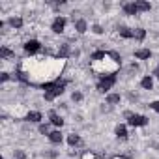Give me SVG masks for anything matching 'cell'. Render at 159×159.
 <instances>
[{"label": "cell", "mask_w": 159, "mask_h": 159, "mask_svg": "<svg viewBox=\"0 0 159 159\" xmlns=\"http://www.w3.org/2000/svg\"><path fill=\"white\" fill-rule=\"evenodd\" d=\"M66 67L64 58H51V56H39V58H30L23 60L17 67V79L32 86H41L45 88L51 83L60 81V73Z\"/></svg>", "instance_id": "cell-1"}, {"label": "cell", "mask_w": 159, "mask_h": 159, "mask_svg": "<svg viewBox=\"0 0 159 159\" xmlns=\"http://www.w3.org/2000/svg\"><path fill=\"white\" fill-rule=\"evenodd\" d=\"M122 66V58L114 51H96L90 56V69L101 77L114 75Z\"/></svg>", "instance_id": "cell-2"}, {"label": "cell", "mask_w": 159, "mask_h": 159, "mask_svg": "<svg viewBox=\"0 0 159 159\" xmlns=\"http://www.w3.org/2000/svg\"><path fill=\"white\" fill-rule=\"evenodd\" d=\"M64 88H66V83H64V81H56V83L47 84V86L43 88V90H45V99H47V101L56 99V98L64 92Z\"/></svg>", "instance_id": "cell-3"}, {"label": "cell", "mask_w": 159, "mask_h": 159, "mask_svg": "<svg viewBox=\"0 0 159 159\" xmlns=\"http://www.w3.org/2000/svg\"><path fill=\"white\" fill-rule=\"evenodd\" d=\"M125 118H127V124L129 125H133V127H142V125H146L148 124V118L146 116H142V114H133V112H125Z\"/></svg>", "instance_id": "cell-4"}, {"label": "cell", "mask_w": 159, "mask_h": 159, "mask_svg": "<svg viewBox=\"0 0 159 159\" xmlns=\"http://www.w3.org/2000/svg\"><path fill=\"white\" fill-rule=\"evenodd\" d=\"M114 83H116V75L101 77V81H99V84H98V90H99V92H107V90H111V88L114 86Z\"/></svg>", "instance_id": "cell-5"}, {"label": "cell", "mask_w": 159, "mask_h": 159, "mask_svg": "<svg viewBox=\"0 0 159 159\" xmlns=\"http://www.w3.org/2000/svg\"><path fill=\"white\" fill-rule=\"evenodd\" d=\"M25 51H26V54L34 56V54H38V52L41 51V43H39L38 39H30V41L25 43Z\"/></svg>", "instance_id": "cell-6"}, {"label": "cell", "mask_w": 159, "mask_h": 159, "mask_svg": "<svg viewBox=\"0 0 159 159\" xmlns=\"http://www.w3.org/2000/svg\"><path fill=\"white\" fill-rule=\"evenodd\" d=\"M66 17H56L54 19V23H52V32L54 34H62L64 32V28H66Z\"/></svg>", "instance_id": "cell-7"}, {"label": "cell", "mask_w": 159, "mask_h": 159, "mask_svg": "<svg viewBox=\"0 0 159 159\" xmlns=\"http://www.w3.org/2000/svg\"><path fill=\"white\" fill-rule=\"evenodd\" d=\"M69 54H71V47H69L67 43H64V45H60V47H58V52H56V56H58V58H64V60H66Z\"/></svg>", "instance_id": "cell-8"}, {"label": "cell", "mask_w": 159, "mask_h": 159, "mask_svg": "<svg viewBox=\"0 0 159 159\" xmlns=\"http://www.w3.org/2000/svg\"><path fill=\"white\" fill-rule=\"evenodd\" d=\"M150 56H152L150 49H139V51H135V58H139V60H148Z\"/></svg>", "instance_id": "cell-9"}, {"label": "cell", "mask_w": 159, "mask_h": 159, "mask_svg": "<svg viewBox=\"0 0 159 159\" xmlns=\"http://www.w3.org/2000/svg\"><path fill=\"white\" fill-rule=\"evenodd\" d=\"M86 28H88V25H86V21H84V19H79V21L75 23V30H77L79 34H84V32H86Z\"/></svg>", "instance_id": "cell-10"}, {"label": "cell", "mask_w": 159, "mask_h": 159, "mask_svg": "<svg viewBox=\"0 0 159 159\" xmlns=\"http://www.w3.org/2000/svg\"><path fill=\"white\" fill-rule=\"evenodd\" d=\"M49 140H51L52 144H60V142H62V133H60V131H51V133H49Z\"/></svg>", "instance_id": "cell-11"}, {"label": "cell", "mask_w": 159, "mask_h": 159, "mask_svg": "<svg viewBox=\"0 0 159 159\" xmlns=\"http://www.w3.org/2000/svg\"><path fill=\"white\" fill-rule=\"evenodd\" d=\"M124 11H125L127 15H137V13H139V10H137L135 2H131V4H124Z\"/></svg>", "instance_id": "cell-12"}, {"label": "cell", "mask_w": 159, "mask_h": 159, "mask_svg": "<svg viewBox=\"0 0 159 159\" xmlns=\"http://www.w3.org/2000/svg\"><path fill=\"white\" fill-rule=\"evenodd\" d=\"M49 118H51V124H52V125H58V127H62L64 120H62V118H60V116H58V114H56L54 111H52V112L49 114Z\"/></svg>", "instance_id": "cell-13"}, {"label": "cell", "mask_w": 159, "mask_h": 159, "mask_svg": "<svg viewBox=\"0 0 159 159\" xmlns=\"http://www.w3.org/2000/svg\"><path fill=\"white\" fill-rule=\"evenodd\" d=\"M26 120H28V122H41V112L32 111V112H28V114H26Z\"/></svg>", "instance_id": "cell-14"}, {"label": "cell", "mask_w": 159, "mask_h": 159, "mask_svg": "<svg viewBox=\"0 0 159 159\" xmlns=\"http://www.w3.org/2000/svg\"><path fill=\"white\" fill-rule=\"evenodd\" d=\"M135 6L139 11H150V2H144V0H137Z\"/></svg>", "instance_id": "cell-15"}, {"label": "cell", "mask_w": 159, "mask_h": 159, "mask_svg": "<svg viewBox=\"0 0 159 159\" xmlns=\"http://www.w3.org/2000/svg\"><path fill=\"white\" fill-rule=\"evenodd\" d=\"M120 36L125 38V39H131V38H135V32L129 30V28H125V26H122V28H120Z\"/></svg>", "instance_id": "cell-16"}, {"label": "cell", "mask_w": 159, "mask_h": 159, "mask_svg": "<svg viewBox=\"0 0 159 159\" xmlns=\"http://www.w3.org/2000/svg\"><path fill=\"white\" fill-rule=\"evenodd\" d=\"M140 84H142V88H144V90H152V86H153L152 77H144L142 81H140Z\"/></svg>", "instance_id": "cell-17"}, {"label": "cell", "mask_w": 159, "mask_h": 159, "mask_svg": "<svg viewBox=\"0 0 159 159\" xmlns=\"http://www.w3.org/2000/svg\"><path fill=\"white\" fill-rule=\"evenodd\" d=\"M0 56H2V58H15V52L10 51L8 47H2V49H0Z\"/></svg>", "instance_id": "cell-18"}, {"label": "cell", "mask_w": 159, "mask_h": 159, "mask_svg": "<svg viewBox=\"0 0 159 159\" xmlns=\"http://www.w3.org/2000/svg\"><path fill=\"white\" fill-rule=\"evenodd\" d=\"M67 142H69V146H79V144H81V137L73 133V135L67 137Z\"/></svg>", "instance_id": "cell-19"}, {"label": "cell", "mask_w": 159, "mask_h": 159, "mask_svg": "<svg viewBox=\"0 0 159 159\" xmlns=\"http://www.w3.org/2000/svg\"><path fill=\"white\" fill-rule=\"evenodd\" d=\"M107 103H109V105L120 103V94H109V96H107Z\"/></svg>", "instance_id": "cell-20"}, {"label": "cell", "mask_w": 159, "mask_h": 159, "mask_svg": "<svg viewBox=\"0 0 159 159\" xmlns=\"http://www.w3.org/2000/svg\"><path fill=\"white\" fill-rule=\"evenodd\" d=\"M116 137H118V139H127V129H125V125H118V127H116Z\"/></svg>", "instance_id": "cell-21"}, {"label": "cell", "mask_w": 159, "mask_h": 159, "mask_svg": "<svg viewBox=\"0 0 159 159\" xmlns=\"http://www.w3.org/2000/svg\"><path fill=\"white\" fill-rule=\"evenodd\" d=\"M10 25H11L13 28H21V26H23V19H21V17H11V19H10Z\"/></svg>", "instance_id": "cell-22"}, {"label": "cell", "mask_w": 159, "mask_h": 159, "mask_svg": "<svg viewBox=\"0 0 159 159\" xmlns=\"http://www.w3.org/2000/svg\"><path fill=\"white\" fill-rule=\"evenodd\" d=\"M135 32V39H139V41H142L144 38H146V30L144 28H137V30H133Z\"/></svg>", "instance_id": "cell-23"}, {"label": "cell", "mask_w": 159, "mask_h": 159, "mask_svg": "<svg viewBox=\"0 0 159 159\" xmlns=\"http://www.w3.org/2000/svg\"><path fill=\"white\" fill-rule=\"evenodd\" d=\"M81 159H98V155H96V153H94V152H84V153H83V157H81Z\"/></svg>", "instance_id": "cell-24"}, {"label": "cell", "mask_w": 159, "mask_h": 159, "mask_svg": "<svg viewBox=\"0 0 159 159\" xmlns=\"http://www.w3.org/2000/svg\"><path fill=\"white\" fill-rule=\"evenodd\" d=\"M39 133H41V135H49V125H47V124H41V125H39Z\"/></svg>", "instance_id": "cell-25"}, {"label": "cell", "mask_w": 159, "mask_h": 159, "mask_svg": "<svg viewBox=\"0 0 159 159\" xmlns=\"http://www.w3.org/2000/svg\"><path fill=\"white\" fill-rule=\"evenodd\" d=\"M71 99H73V101H83V94H81V92H73Z\"/></svg>", "instance_id": "cell-26"}, {"label": "cell", "mask_w": 159, "mask_h": 159, "mask_svg": "<svg viewBox=\"0 0 159 159\" xmlns=\"http://www.w3.org/2000/svg\"><path fill=\"white\" fill-rule=\"evenodd\" d=\"M92 30H94V34H103V28H101L99 25H94V26H92Z\"/></svg>", "instance_id": "cell-27"}, {"label": "cell", "mask_w": 159, "mask_h": 159, "mask_svg": "<svg viewBox=\"0 0 159 159\" xmlns=\"http://www.w3.org/2000/svg\"><path fill=\"white\" fill-rule=\"evenodd\" d=\"M150 107H152V109H153V111L159 114V101H153V103H150Z\"/></svg>", "instance_id": "cell-28"}, {"label": "cell", "mask_w": 159, "mask_h": 159, "mask_svg": "<svg viewBox=\"0 0 159 159\" xmlns=\"http://www.w3.org/2000/svg\"><path fill=\"white\" fill-rule=\"evenodd\" d=\"M8 79H10V73H2V75H0V81H2V83H6Z\"/></svg>", "instance_id": "cell-29"}, {"label": "cell", "mask_w": 159, "mask_h": 159, "mask_svg": "<svg viewBox=\"0 0 159 159\" xmlns=\"http://www.w3.org/2000/svg\"><path fill=\"white\" fill-rule=\"evenodd\" d=\"M15 155H17V159H25L26 155H25V152H21V150H17L15 152Z\"/></svg>", "instance_id": "cell-30"}, {"label": "cell", "mask_w": 159, "mask_h": 159, "mask_svg": "<svg viewBox=\"0 0 159 159\" xmlns=\"http://www.w3.org/2000/svg\"><path fill=\"white\" fill-rule=\"evenodd\" d=\"M153 75H155V77H159V67H155V71H153Z\"/></svg>", "instance_id": "cell-31"}, {"label": "cell", "mask_w": 159, "mask_h": 159, "mask_svg": "<svg viewBox=\"0 0 159 159\" xmlns=\"http://www.w3.org/2000/svg\"><path fill=\"white\" fill-rule=\"evenodd\" d=\"M112 159H127V157H122V155H116V157H112Z\"/></svg>", "instance_id": "cell-32"}]
</instances>
